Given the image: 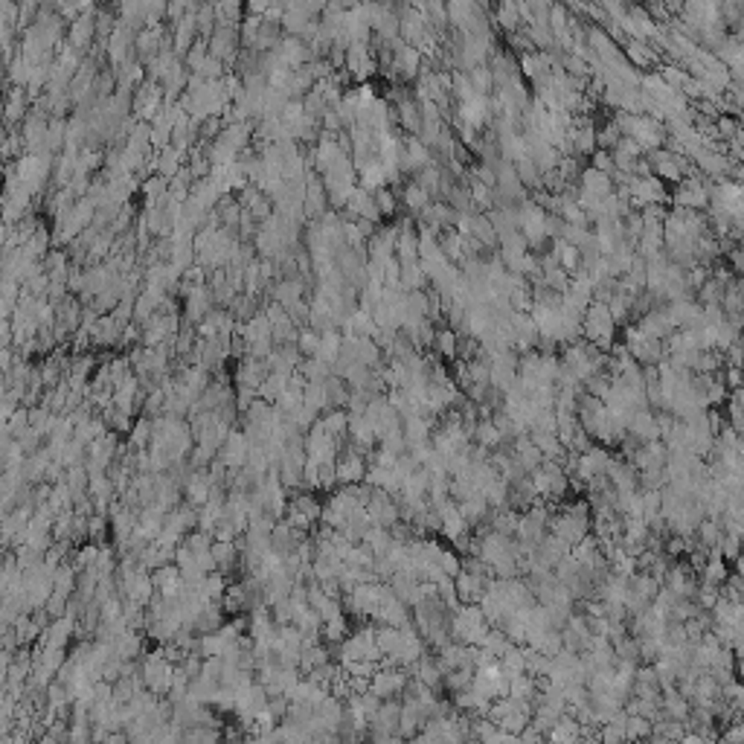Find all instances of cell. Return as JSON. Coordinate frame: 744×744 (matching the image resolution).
Returning a JSON list of instances; mask_svg holds the SVG:
<instances>
[{
  "mask_svg": "<svg viewBox=\"0 0 744 744\" xmlns=\"http://www.w3.org/2000/svg\"><path fill=\"white\" fill-rule=\"evenodd\" d=\"M288 381H291V375L288 372H271L265 381H262V387H259V398H265V401H276L285 390H288Z\"/></svg>",
  "mask_w": 744,
  "mask_h": 744,
  "instance_id": "cell-21",
  "label": "cell"
},
{
  "mask_svg": "<svg viewBox=\"0 0 744 744\" xmlns=\"http://www.w3.org/2000/svg\"><path fill=\"white\" fill-rule=\"evenodd\" d=\"M12 549H15V556H18L20 570H30V567H35V564L44 561V553H41V549H35V547H30V544H20V547H12Z\"/></svg>",
  "mask_w": 744,
  "mask_h": 744,
  "instance_id": "cell-35",
  "label": "cell"
},
{
  "mask_svg": "<svg viewBox=\"0 0 744 744\" xmlns=\"http://www.w3.org/2000/svg\"><path fill=\"white\" fill-rule=\"evenodd\" d=\"M608 465H611V453H608V448H602V445L596 442L590 451L579 453V463H575V474L570 477V480H573V486H585V483H590L593 477L608 474Z\"/></svg>",
  "mask_w": 744,
  "mask_h": 744,
  "instance_id": "cell-3",
  "label": "cell"
},
{
  "mask_svg": "<svg viewBox=\"0 0 744 744\" xmlns=\"http://www.w3.org/2000/svg\"><path fill=\"white\" fill-rule=\"evenodd\" d=\"M474 671L477 669H451V671H445V692L457 695V692L468 689L471 681H474Z\"/></svg>",
  "mask_w": 744,
  "mask_h": 744,
  "instance_id": "cell-27",
  "label": "cell"
},
{
  "mask_svg": "<svg viewBox=\"0 0 744 744\" xmlns=\"http://www.w3.org/2000/svg\"><path fill=\"white\" fill-rule=\"evenodd\" d=\"M364 541L375 549V556H384V553H387V549L393 547V535H390V530H387V526H378V523L370 526L367 535H364Z\"/></svg>",
  "mask_w": 744,
  "mask_h": 744,
  "instance_id": "cell-24",
  "label": "cell"
},
{
  "mask_svg": "<svg viewBox=\"0 0 744 744\" xmlns=\"http://www.w3.org/2000/svg\"><path fill=\"white\" fill-rule=\"evenodd\" d=\"M271 375V367L265 358H256V355H245L236 361V372H233V384H248V387H262V381Z\"/></svg>",
  "mask_w": 744,
  "mask_h": 744,
  "instance_id": "cell-8",
  "label": "cell"
},
{
  "mask_svg": "<svg viewBox=\"0 0 744 744\" xmlns=\"http://www.w3.org/2000/svg\"><path fill=\"white\" fill-rule=\"evenodd\" d=\"M209 489H212L209 471L207 468H198V471H192L189 480L183 483V497L189 503H195V506H204V503L209 500Z\"/></svg>",
  "mask_w": 744,
  "mask_h": 744,
  "instance_id": "cell-10",
  "label": "cell"
},
{
  "mask_svg": "<svg viewBox=\"0 0 744 744\" xmlns=\"http://www.w3.org/2000/svg\"><path fill=\"white\" fill-rule=\"evenodd\" d=\"M300 404H303V393H297V390H291V387H288V390L274 401V407H276V410H279L282 416H291Z\"/></svg>",
  "mask_w": 744,
  "mask_h": 744,
  "instance_id": "cell-36",
  "label": "cell"
},
{
  "mask_svg": "<svg viewBox=\"0 0 744 744\" xmlns=\"http://www.w3.org/2000/svg\"><path fill=\"white\" fill-rule=\"evenodd\" d=\"M320 422L326 425L329 434L346 437V430H349V410H346V407H329V410L320 413Z\"/></svg>",
  "mask_w": 744,
  "mask_h": 744,
  "instance_id": "cell-20",
  "label": "cell"
},
{
  "mask_svg": "<svg viewBox=\"0 0 744 744\" xmlns=\"http://www.w3.org/2000/svg\"><path fill=\"white\" fill-rule=\"evenodd\" d=\"M437 561H439V567H442L448 575H457V573L463 570V559H460V553H453V549H442Z\"/></svg>",
  "mask_w": 744,
  "mask_h": 744,
  "instance_id": "cell-42",
  "label": "cell"
},
{
  "mask_svg": "<svg viewBox=\"0 0 744 744\" xmlns=\"http://www.w3.org/2000/svg\"><path fill=\"white\" fill-rule=\"evenodd\" d=\"M320 338H323L320 331H315V329H303V331H300V338H297L300 352H303L305 358H315V355L320 352Z\"/></svg>",
  "mask_w": 744,
  "mask_h": 744,
  "instance_id": "cell-34",
  "label": "cell"
},
{
  "mask_svg": "<svg viewBox=\"0 0 744 744\" xmlns=\"http://www.w3.org/2000/svg\"><path fill=\"white\" fill-rule=\"evenodd\" d=\"M660 709H663L666 718H678V721H686L689 712H692V701L686 698V695L678 686H671V689H663Z\"/></svg>",
  "mask_w": 744,
  "mask_h": 744,
  "instance_id": "cell-12",
  "label": "cell"
},
{
  "mask_svg": "<svg viewBox=\"0 0 744 744\" xmlns=\"http://www.w3.org/2000/svg\"><path fill=\"white\" fill-rule=\"evenodd\" d=\"M341 346H343V334H341L338 329H329V331H323V338H320V352H317V358H323V361H329V364H334V361H338V355H341Z\"/></svg>",
  "mask_w": 744,
  "mask_h": 744,
  "instance_id": "cell-22",
  "label": "cell"
},
{
  "mask_svg": "<svg viewBox=\"0 0 744 744\" xmlns=\"http://www.w3.org/2000/svg\"><path fill=\"white\" fill-rule=\"evenodd\" d=\"M727 579H730V567H727V561L721 556V547H712L709 556H707V564L701 567V582L721 587Z\"/></svg>",
  "mask_w": 744,
  "mask_h": 744,
  "instance_id": "cell-11",
  "label": "cell"
},
{
  "mask_svg": "<svg viewBox=\"0 0 744 744\" xmlns=\"http://www.w3.org/2000/svg\"><path fill=\"white\" fill-rule=\"evenodd\" d=\"M320 489H323V492L338 489V460L320 463Z\"/></svg>",
  "mask_w": 744,
  "mask_h": 744,
  "instance_id": "cell-38",
  "label": "cell"
},
{
  "mask_svg": "<svg viewBox=\"0 0 744 744\" xmlns=\"http://www.w3.org/2000/svg\"><path fill=\"white\" fill-rule=\"evenodd\" d=\"M300 372L308 378V381H326L331 375V364L323 361V358H303V364H300Z\"/></svg>",
  "mask_w": 744,
  "mask_h": 744,
  "instance_id": "cell-28",
  "label": "cell"
},
{
  "mask_svg": "<svg viewBox=\"0 0 744 744\" xmlns=\"http://www.w3.org/2000/svg\"><path fill=\"white\" fill-rule=\"evenodd\" d=\"M99 416L105 419V425H108V430H116L119 437H128L131 434V427H134V413H128V410H119L116 404H108V407H102L99 410Z\"/></svg>",
  "mask_w": 744,
  "mask_h": 744,
  "instance_id": "cell-14",
  "label": "cell"
},
{
  "mask_svg": "<svg viewBox=\"0 0 744 744\" xmlns=\"http://www.w3.org/2000/svg\"><path fill=\"white\" fill-rule=\"evenodd\" d=\"M718 596H721V587H718V585H707V582H701V585H698V590H695V602H698L701 608H707V611H712V605L718 602Z\"/></svg>",
  "mask_w": 744,
  "mask_h": 744,
  "instance_id": "cell-37",
  "label": "cell"
},
{
  "mask_svg": "<svg viewBox=\"0 0 744 744\" xmlns=\"http://www.w3.org/2000/svg\"><path fill=\"white\" fill-rule=\"evenodd\" d=\"M512 439H515V437H512ZM474 442H477V445H483V448H489V451H497V448H503L506 437L500 434V427H497L492 419H480L477 427H474Z\"/></svg>",
  "mask_w": 744,
  "mask_h": 744,
  "instance_id": "cell-16",
  "label": "cell"
},
{
  "mask_svg": "<svg viewBox=\"0 0 744 744\" xmlns=\"http://www.w3.org/2000/svg\"><path fill=\"white\" fill-rule=\"evenodd\" d=\"M698 575H695V567L686 564V561H671L669 570H666V579H663V587H669L671 593H678V596H695V590H698Z\"/></svg>",
  "mask_w": 744,
  "mask_h": 744,
  "instance_id": "cell-6",
  "label": "cell"
},
{
  "mask_svg": "<svg viewBox=\"0 0 744 744\" xmlns=\"http://www.w3.org/2000/svg\"><path fill=\"white\" fill-rule=\"evenodd\" d=\"M434 352H437L439 358H460V334L453 331V329H448V326L437 329Z\"/></svg>",
  "mask_w": 744,
  "mask_h": 744,
  "instance_id": "cell-18",
  "label": "cell"
},
{
  "mask_svg": "<svg viewBox=\"0 0 744 744\" xmlns=\"http://www.w3.org/2000/svg\"><path fill=\"white\" fill-rule=\"evenodd\" d=\"M343 671L358 675V678H372L378 671V663H372V660H349V663H343Z\"/></svg>",
  "mask_w": 744,
  "mask_h": 744,
  "instance_id": "cell-41",
  "label": "cell"
},
{
  "mask_svg": "<svg viewBox=\"0 0 744 744\" xmlns=\"http://www.w3.org/2000/svg\"><path fill=\"white\" fill-rule=\"evenodd\" d=\"M221 683H212V681H204L201 675L195 681H189V698L198 701V704H212L215 707V692H219Z\"/></svg>",
  "mask_w": 744,
  "mask_h": 744,
  "instance_id": "cell-23",
  "label": "cell"
},
{
  "mask_svg": "<svg viewBox=\"0 0 744 744\" xmlns=\"http://www.w3.org/2000/svg\"><path fill=\"white\" fill-rule=\"evenodd\" d=\"M372 198H375V204H378V209L384 212V215H390V212H396V195L390 189H384V186H378L375 192H372Z\"/></svg>",
  "mask_w": 744,
  "mask_h": 744,
  "instance_id": "cell-44",
  "label": "cell"
},
{
  "mask_svg": "<svg viewBox=\"0 0 744 744\" xmlns=\"http://www.w3.org/2000/svg\"><path fill=\"white\" fill-rule=\"evenodd\" d=\"M224 649H227V640L221 637V631H209V634H201V640H198V654H201V657L224 654Z\"/></svg>",
  "mask_w": 744,
  "mask_h": 744,
  "instance_id": "cell-31",
  "label": "cell"
},
{
  "mask_svg": "<svg viewBox=\"0 0 744 744\" xmlns=\"http://www.w3.org/2000/svg\"><path fill=\"white\" fill-rule=\"evenodd\" d=\"M500 666H503V671H506L509 678L526 671V652H523V645H512V649L500 657Z\"/></svg>",
  "mask_w": 744,
  "mask_h": 744,
  "instance_id": "cell-30",
  "label": "cell"
},
{
  "mask_svg": "<svg viewBox=\"0 0 744 744\" xmlns=\"http://www.w3.org/2000/svg\"><path fill=\"white\" fill-rule=\"evenodd\" d=\"M152 434H154V422H152V416H142V413H140V419L134 422L131 434H128V448H131V451H142V448H149V442H152Z\"/></svg>",
  "mask_w": 744,
  "mask_h": 744,
  "instance_id": "cell-19",
  "label": "cell"
},
{
  "mask_svg": "<svg viewBox=\"0 0 744 744\" xmlns=\"http://www.w3.org/2000/svg\"><path fill=\"white\" fill-rule=\"evenodd\" d=\"M585 189H587V195H608V189H611V181L602 169H590L585 172Z\"/></svg>",
  "mask_w": 744,
  "mask_h": 744,
  "instance_id": "cell-32",
  "label": "cell"
},
{
  "mask_svg": "<svg viewBox=\"0 0 744 744\" xmlns=\"http://www.w3.org/2000/svg\"><path fill=\"white\" fill-rule=\"evenodd\" d=\"M67 605H70V593H61V590H53V596L47 599V611H50V616H64L67 614Z\"/></svg>",
  "mask_w": 744,
  "mask_h": 744,
  "instance_id": "cell-40",
  "label": "cell"
},
{
  "mask_svg": "<svg viewBox=\"0 0 744 744\" xmlns=\"http://www.w3.org/2000/svg\"><path fill=\"white\" fill-rule=\"evenodd\" d=\"M27 427H30V407L27 404H20L18 410L4 422V430L9 437H15V439H20L23 434H27Z\"/></svg>",
  "mask_w": 744,
  "mask_h": 744,
  "instance_id": "cell-29",
  "label": "cell"
},
{
  "mask_svg": "<svg viewBox=\"0 0 744 744\" xmlns=\"http://www.w3.org/2000/svg\"><path fill=\"white\" fill-rule=\"evenodd\" d=\"M724 741H744V721H736V727H730L727 733H721Z\"/></svg>",
  "mask_w": 744,
  "mask_h": 744,
  "instance_id": "cell-45",
  "label": "cell"
},
{
  "mask_svg": "<svg viewBox=\"0 0 744 744\" xmlns=\"http://www.w3.org/2000/svg\"><path fill=\"white\" fill-rule=\"evenodd\" d=\"M352 619L346 616V611L343 614H338V616H331V619H326L323 622V628H320V634H323V642H343L352 631Z\"/></svg>",
  "mask_w": 744,
  "mask_h": 744,
  "instance_id": "cell-17",
  "label": "cell"
},
{
  "mask_svg": "<svg viewBox=\"0 0 744 744\" xmlns=\"http://www.w3.org/2000/svg\"><path fill=\"white\" fill-rule=\"evenodd\" d=\"M404 201H407L410 209H425L427 207V189L422 183H410L407 192H404Z\"/></svg>",
  "mask_w": 744,
  "mask_h": 744,
  "instance_id": "cell-39",
  "label": "cell"
},
{
  "mask_svg": "<svg viewBox=\"0 0 744 744\" xmlns=\"http://www.w3.org/2000/svg\"><path fill=\"white\" fill-rule=\"evenodd\" d=\"M489 628H492V622L486 619L480 602L460 605L457 611H453V616H451V640H460V642H468V645H483Z\"/></svg>",
  "mask_w": 744,
  "mask_h": 744,
  "instance_id": "cell-1",
  "label": "cell"
},
{
  "mask_svg": "<svg viewBox=\"0 0 744 744\" xmlns=\"http://www.w3.org/2000/svg\"><path fill=\"white\" fill-rule=\"evenodd\" d=\"M628 437L640 439V442H652V439H660V422H657V410L654 407H642L631 416V425H628Z\"/></svg>",
  "mask_w": 744,
  "mask_h": 744,
  "instance_id": "cell-9",
  "label": "cell"
},
{
  "mask_svg": "<svg viewBox=\"0 0 744 744\" xmlns=\"http://www.w3.org/2000/svg\"><path fill=\"white\" fill-rule=\"evenodd\" d=\"M274 611V619H276V626H285V622H294V608H291V599H279V602L271 605Z\"/></svg>",
  "mask_w": 744,
  "mask_h": 744,
  "instance_id": "cell-43",
  "label": "cell"
},
{
  "mask_svg": "<svg viewBox=\"0 0 744 744\" xmlns=\"http://www.w3.org/2000/svg\"><path fill=\"white\" fill-rule=\"evenodd\" d=\"M375 642L381 645L384 654H393L401 663V649H404V628L396 626H378L375 628Z\"/></svg>",
  "mask_w": 744,
  "mask_h": 744,
  "instance_id": "cell-13",
  "label": "cell"
},
{
  "mask_svg": "<svg viewBox=\"0 0 744 744\" xmlns=\"http://www.w3.org/2000/svg\"><path fill=\"white\" fill-rule=\"evenodd\" d=\"M593 160H596V169H602V172L611 169V157H608V154H596Z\"/></svg>",
  "mask_w": 744,
  "mask_h": 744,
  "instance_id": "cell-46",
  "label": "cell"
},
{
  "mask_svg": "<svg viewBox=\"0 0 744 744\" xmlns=\"http://www.w3.org/2000/svg\"><path fill=\"white\" fill-rule=\"evenodd\" d=\"M140 675L146 681V689H152L157 698L172 692V683H175V663L166 660L157 649L154 652H146L140 657Z\"/></svg>",
  "mask_w": 744,
  "mask_h": 744,
  "instance_id": "cell-2",
  "label": "cell"
},
{
  "mask_svg": "<svg viewBox=\"0 0 744 744\" xmlns=\"http://www.w3.org/2000/svg\"><path fill=\"white\" fill-rule=\"evenodd\" d=\"M640 331L645 334V338H666V334H671L675 331V323H671V317H669V311H652L649 317H642V323H640Z\"/></svg>",
  "mask_w": 744,
  "mask_h": 744,
  "instance_id": "cell-15",
  "label": "cell"
},
{
  "mask_svg": "<svg viewBox=\"0 0 744 744\" xmlns=\"http://www.w3.org/2000/svg\"><path fill=\"white\" fill-rule=\"evenodd\" d=\"M453 585H457L460 602L468 605V602H480V599H483V593L492 585V575H483V573H474V570L463 567L457 575H453Z\"/></svg>",
  "mask_w": 744,
  "mask_h": 744,
  "instance_id": "cell-7",
  "label": "cell"
},
{
  "mask_svg": "<svg viewBox=\"0 0 744 744\" xmlns=\"http://www.w3.org/2000/svg\"><path fill=\"white\" fill-rule=\"evenodd\" d=\"M160 413H166V390L163 387H154V390H149V396H146V404H142V416H160Z\"/></svg>",
  "mask_w": 744,
  "mask_h": 744,
  "instance_id": "cell-33",
  "label": "cell"
},
{
  "mask_svg": "<svg viewBox=\"0 0 744 744\" xmlns=\"http://www.w3.org/2000/svg\"><path fill=\"white\" fill-rule=\"evenodd\" d=\"M652 730H654V721L645 715H628L626 718V738L634 741V738H652Z\"/></svg>",
  "mask_w": 744,
  "mask_h": 744,
  "instance_id": "cell-25",
  "label": "cell"
},
{
  "mask_svg": "<svg viewBox=\"0 0 744 744\" xmlns=\"http://www.w3.org/2000/svg\"><path fill=\"white\" fill-rule=\"evenodd\" d=\"M407 681H410V671L404 666H381L372 675L370 689L375 695H381V698H401Z\"/></svg>",
  "mask_w": 744,
  "mask_h": 744,
  "instance_id": "cell-4",
  "label": "cell"
},
{
  "mask_svg": "<svg viewBox=\"0 0 744 744\" xmlns=\"http://www.w3.org/2000/svg\"><path fill=\"white\" fill-rule=\"evenodd\" d=\"M303 401L311 404V407H317V410H329V393H326V381H308V387L303 393Z\"/></svg>",
  "mask_w": 744,
  "mask_h": 744,
  "instance_id": "cell-26",
  "label": "cell"
},
{
  "mask_svg": "<svg viewBox=\"0 0 744 744\" xmlns=\"http://www.w3.org/2000/svg\"><path fill=\"white\" fill-rule=\"evenodd\" d=\"M367 512H370V518H372V523H378V526H390L393 523H398L401 520V509H398V500L387 492V489H378V486H372V497L367 500Z\"/></svg>",
  "mask_w": 744,
  "mask_h": 744,
  "instance_id": "cell-5",
  "label": "cell"
}]
</instances>
